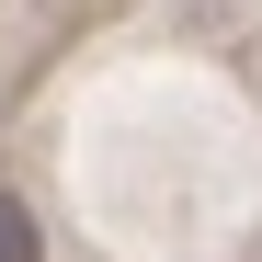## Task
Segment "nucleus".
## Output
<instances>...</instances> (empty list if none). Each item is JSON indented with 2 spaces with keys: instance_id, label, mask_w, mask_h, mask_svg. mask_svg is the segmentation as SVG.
<instances>
[{
  "instance_id": "nucleus-1",
  "label": "nucleus",
  "mask_w": 262,
  "mask_h": 262,
  "mask_svg": "<svg viewBox=\"0 0 262 262\" xmlns=\"http://www.w3.org/2000/svg\"><path fill=\"white\" fill-rule=\"evenodd\" d=\"M0 262H46V239H34V216L0 194Z\"/></svg>"
}]
</instances>
